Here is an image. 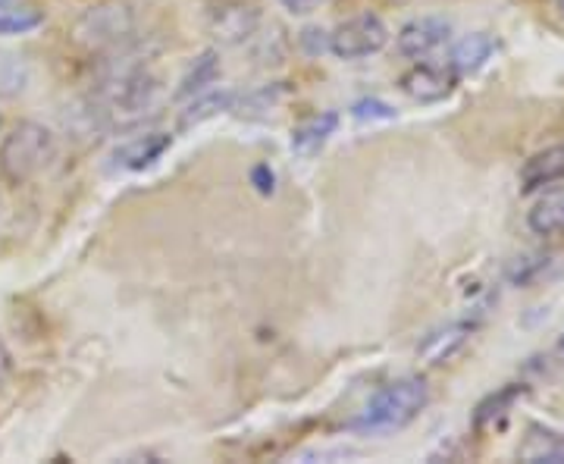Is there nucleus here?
I'll use <instances>...</instances> for the list:
<instances>
[{"label":"nucleus","instance_id":"nucleus-7","mask_svg":"<svg viewBox=\"0 0 564 464\" xmlns=\"http://www.w3.org/2000/svg\"><path fill=\"white\" fill-rule=\"evenodd\" d=\"M210 35L220 44H245L261 29V10L251 0H226L210 13Z\"/></svg>","mask_w":564,"mask_h":464},{"label":"nucleus","instance_id":"nucleus-10","mask_svg":"<svg viewBox=\"0 0 564 464\" xmlns=\"http://www.w3.org/2000/svg\"><path fill=\"white\" fill-rule=\"evenodd\" d=\"M524 396V384L499 386L496 392H489V396H484V399L477 402L474 414H470V430H474V433H489V430H496V427L502 424L505 418L514 411V404L521 402Z\"/></svg>","mask_w":564,"mask_h":464},{"label":"nucleus","instance_id":"nucleus-26","mask_svg":"<svg viewBox=\"0 0 564 464\" xmlns=\"http://www.w3.org/2000/svg\"><path fill=\"white\" fill-rule=\"evenodd\" d=\"M558 7H562V13H564V0H558Z\"/></svg>","mask_w":564,"mask_h":464},{"label":"nucleus","instance_id":"nucleus-3","mask_svg":"<svg viewBox=\"0 0 564 464\" xmlns=\"http://www.w3.org/2000/svg\"><path fill=\"white\" fill-rule=\"evenodd\" d=\"M135 29H139L135 10L129 3L110 0V3H98L79 13L69 25V41L76 51L88 57H104L110 51L126 47L129 41H135Z\"/></svg>","mask_w":564,"mask_h":464},{"label":"nucleus","instance_id":"nucleus-18","mask_svg":"<svg viewBox=\"0 0 564 464\" xmlns=\"http://www.w3.org/2000/svg\"><path fill=\"white\" fill-rule=\"evenodd\" d=\"M217 79H220V57H217V51H204L202 57L188 66V73L182 76L176 98H195L198 91L217 85Z\"/></svg>","mask_w":564,"mask_h":464},{"label":"nucleus","instance_id":"nucleus-1","mask_svg":"<svg viewBox=\"0 0 564 464\" xmlns=\"http://www.w3.org/2000/svg\"><path fill=\"white\" fill-rule=\"evenodd\" d=\"M430 404V384L411 374V377H399L392 384H386L370 402L358 411V418L351 421L355 433H395L414 424Z\"/></svg>","mask_w":564,"mask_h":464},{"label":"nucleus","instance_id":"nucleus-17","mask_svg":"<svg viewBox=\"0 0 564 464\" xmlns=\"http://www.w3.org/2000/svg\"><path fill=\"white\" fill-rule=\"evenodd\" d=\"M518 458L530 464H564V436L543 427H530L524 445L518 449Z\"/></svg>","mask_w":564,"mask_h":464},{"label":"nucleus","instance_id":"nucleus-16","mask_svg":"<svg viewBox=\"0 0 564 464\" xmlns=\"http://www.w3.org/2000/svg\"><path fill=\"white\" fill-rule=\"evenodd\" d=\"M236 101H239V95L236 91H226V88H217V85H210V88H204L198 91L192 104L182 110V129H192V126H202L210 117H217V114H226V110H236Z\"/></svg>","mask_w":564,"mask_h":464},{"label":"nucleus","instance_id":"nucleus-2","mask_svg":"<svg viewBox=\"0 0 564 464\" xmlns=\"http://www.w3.org/2000/svg\"><path fill=\"white\" fill-rule=\"evenodd\" d=\"M57 136L35 120L17 122L3 139H0V180L10 188H22L29 182H35L57 161Z\"/></svg>","mask_w":564,"mask_h":464},{"label":"nucleus","instance_id":"nucleus-12","mask_svg":"<svg viewBox=\"0 0 564 464\" xmlns=\"http://www.w3.org/2000/svg\"><path fill=\"white\" fill-rule=\"evenodd\" d=\"M562 255H555V251H527L508 267V283L518 289H533V285L555 280L562 273Z\"/></svg>","mask_w":564,"mask_h":464},{"label":"nucleus","instance_id":"nucleus-27","mask_svg":"<svg viewBox=\"0 0 564 464\" xmlns=\"http://www.w3.org/2000/svg\"><path fill=\"white\" fill-rule=\"evenodd\" d=\"M3 3H7V0H0V7H3Z\"/></svg>","mask_w":564,"mask_h":464},{"label":"nucleus","instance_id":"nucleus-21","mask_svg":"<svg viewBox=\"0 0 564 464\" xmlns=\"http://www.w3.org/2000/svg\"><path fill=\"white\" fill-rule=\"evenodd\" d=\"M299 41H302L304 54H311V57L329 51V32H323V29H304L302 35H299Z\"/></svg>","mask_w":564,"mask_h":464},{"label":"nucleus","instance_id":"nucleus-13","mask_svg":"<svg viewBox=\"0 0 564 464\" xmlns=\"http://www.w3.org/2000/svg\"><path fill=\"white\" fill-rule=\"evenodd\" d=\"M336 129H339V114H333V110L311 114V117H304V120L292 129V151L307 161V158L321 154L323 144L336 136Z\"/></svg>","mask_w":564,"mask_h":464},{"label":"nucleus","instance_id":"nucleus-24","mask_svg":"<svg viewBox=\"0 0 564 464\" xmlns=\"http://www.w3.org/2000/svg\"><path fill=\"white\" fill-rule=\"evenodd\" d=\"M282 10L285 13H292V17H311L317 7H321V0H280Z\"/></svg>","mask_w":564,"mask_h":464},{"label":"nucleus","instance_id":"nucleus-14","mask_svg":"<svg viewBox=\"0 0 564 464\" xmlns=\"http://www.w3.org/2000/svg\"><path fill=\"white\" fill-rule=\"evenodd\" d=\"M527 229L540 239L564 236V188H543L527 211Z\"/></svg>","mask_w":564,"mask_h":464},{"label":"nucleus","instance_id":"nucleus-5","mask_svg":"<svg viewBox=\"0 0 564 464\" xmlns=\"http://www.w3.org/2000/svg\"><path fill=\"white\" fill-rule=\"evenodd\" d=\"M455 85H458V73L452 66H436L426 61H414V66L404 69L399 79V88L417 104L445 101V98H452Z\"/></svg>","mask_w":564,"mask_h":464},{"label":"nucleus","instance_id":"nucleus-6","mask_svg":"<svg viewBox=\"0 0 564 464\" xmlns=\"http://www.w3.org/2000/svg\"><path fill=\"white\" fill-rule=\"evenodd\" d=\"M452 39V22L443 17H417L408 20L395 35V47L408 61H426Z\"/></svg>","mask_w":564,"mask_h":464},{"label":"nucleus","instance_id":"nucleus-20","mask_svg":"<svg viewBox=\"0 0 564 464\" xmlns=\"http://www.w3.org/2000/svg\"><path fill=\"white\" fill-rule=\"evenodd\" d=\"M351 114L358 120H395V110L386 101H380V98H364V101L351 107Z\"/></svg>","mask_w":564,"mask_h":464},{"label":"nucleus","instance_id":"nucleus-8","mask_svg":"<svg viewBox=\"0 0 564 464\" xmlns=\"http://www.w3.org/2000/svg\"><path fill=\"white\" fill-rule=\"evenodd\" d=\"M173 148V136L163 132V129H148V132H139V136H129L126 142H120L113 148V163L129 170V173H141L148 166L161 161L163 154Z\"/></svg>","mask_w":564,"mask_h":464},{"label":"nucleus","instance_id":"nucleus-22","mask_svg":"<svg viewBox=\"0 0 564 464\" xmlns=\"http://www.w3.org/2000/svg\"><path fill=\"white\" fill-rule=\"evenodd\" d=\"M251 182H254V188H258L261 195H273V188H276V173L270 170V163H258V166L251 170Z\"/></svg>","mask_w":564,"mask_h":464},{"label":"nucleus","instance_id":"nucleus-15","mask_svg":"<svg viewBox=\"0 0 564 464\" xmlns=\"http://www.w3.org/2000/svg\"><path fill=\"white\" fill-rule=\"evenodd\" d=\"M499 51V41L492 39L489 32H470L462 41H455L452 54H448V66L462 76H470L477 69H484L486 63L492 61V54Z\"/></svg>","mask_w":564,"mask_h":464},{"label":"nucleus","instance_id":"nucleus-25","mask_svg":"<svg viewBox=\"0 0 564 464\" xmlns=\"http://www.w3.org/2000/svg\"><path fill=\"white\" fill-rule=\"evenodd\" d=\"M555 355H558V358H562V362H564V333H562V336H558V343H555Z\"/></svg>","mask_w":564,"mask_h":464},{"label":"nucleus","instance_id":"nucleus-19","mask_svg":"<svg viewBox=\"0 0 564 464\" xmlns=\"http://www.w3.org/2000/svg\"><path fill=\"white\" fill-rule=\"evenodd\" d=\"M44 25V13L35 7H0V35L13 39V35H29Z\"/></svg>","mask_w":564,"mask_h":464},{"label":"nucleus","instance_id":"nucleus-23","mask_svg":"<svg viewBox=\"0 0 564 464\" xmlns=\"http://www.w3.org/2000/svg\"><path fill=\"white\" fill-rule=\"evenodd\" d=\"M13 370H17V364H13V352H10L7 339L0 336V396L7 392V386H10V380H13Z\"/></svg>","mask_w":564,"mask_h":464},{"label":"nucleus","instance_id":"nucleus-9","mask_svg":"<svg viewBox=\"0 0 564 464\" xmlns=\"http://www.w3.org/2000/svg\"><path fill=\"white\" fill-rule=\"evenodd\" d=\"M474 330H477V323L474 321L445 323V326H440V330H433V333L423 336V343L417 345V358H421L423 364H433V367H436V364L452 362L464 345L470 343Z\"/></svg>","mask_w":564,"mask_h":464},{"label":"nucleus","instance_id":"nucleus-11","mask_svg":"<svg viewBox=\"0 0 564 464\" xmlns=\"http://www.w3.org/2000/svg\"><path fill=\"white\" fill-rule=\"evenodd\" d=\"M558 180H564V142L549 144L543 151L530 154L521 166V192L524 195L543 192Z\"/></svg>","mask_w":564,"mask_h":464},{"label":"nucleus","instance_id":"nucleus-4","mask_svg":"<svg viewBox=\"0 0 564 464\" xmlns=\"http://www.w3.org/2000/svg\"><path fill=\"white\" fill-rule=\"evenodd\" d=\"M389 44V25L377 13H358L329 32V54L339 61H367Z\"/></svg>","mask_w":564,"mask_h":464},{"label":"nucleus","instance_id":"nucleus-28","mask_svg":"<svg viewBox=\"0 0 564 464\" xmlns=\"http://www.w3.org/2000/svg\"><path fill=\"white\" fill-rule=\"evenodd\" d=\"M0 126H3V117H0Z\"/></svg>","mask_w":564,"mask_h":464}]
</instances>
